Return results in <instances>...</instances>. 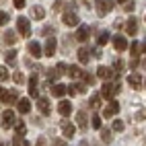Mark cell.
<instances>
[{
	"mask_svg": "<svg viewBox=\"0 0 146 146\" xmlns=\"http://www.w3.org/2000/svg\"><path fill=\"white\" fill-rule=\"evenodd\" d=\"M117 91H119V84L105 82V84H103V89H101V97H103V99H109V101H113V97L117 95Z\"/></svg>",
	"mask_w": 146,
	"mask_h": 146,
	"instance_id": "cell-1",
	"label": "cell"
},
{
	"mask_svg": "<svg viewBox=\"0 0 146 146\" xmlns=\"http://www.w3.org/2000/svg\"><path fill=\"white\" fill-rule=\"evenodd\" d=\"M95 4H97V13L101 17L109 15L113 11V0H95Z\"/></svg>",
	"mask_w": 146,
	"mask_h": 146,
	"instance_id": "cell-2",
	"label": "cell"
},
{
	"mask_svg": "<svg viewBox=\"0 0 146 146\" xmlns=\"http://www.w3.org/2000/svg\"><path fill=\"white\" fill-rule=\"evenodd\" d=\"M17 29H19V33H21V37H29V35H31V25H29V19L19 17V19H17Z\"/></svg>",
	"mask_w": 146,
	"mask_h": 146,
	"instance_id": "cell-3",
	"label": "cell"
},
{
	"mask_svg": "<svg viewBox=\"0 0 146 146\" xmlns=\"http://www.w3.org/2000/svg\"><path fill=\"white\" fill-rule=\"evenodd\" d=\"M19 103V93L17 91H2V105H13Z\"/></svg>",
	"mask_w": 146,
	"mask_h": 146,
	"instance_id": "cell-4",
	"label": "cell"
},
{
	"mask_svg": "<svg viewBox=\"0 0 146 146\" xmlns=\"http://www.w3.org/2000/svg\"><path fill=\"white\" fill-rule=\"evenodd\" d=\"M15 125V113L11 109H4L2 111V128L8 130V128H13Z\"/></svg>",
	"mask_w": 146,
	"mask_h": 146,
	"instance_id": "cell-5",
	"label": "cell"
},
{
	"mask_svg": "<svg viewBox=\"0 0 146 146\" xmlns=\"http://www.w3.org/2000/svg\"><path fill=\"white\" fill-rule=\"evenodd\" d=\"M97 76L103 78V80H109V78L115 76V70H113V68H107V66H99V68H97Z\"/></svg>",
	"mask_w": 146,
	"mask_h": 146,
	"instance_id": "cell-6",
	"label": "cell"
},
{
	"mask_svg": "<svg viewBox=\"0 0 146 146\" xmlns=\"http://www.w3.org/2000/svg\"><path fill=\"white\" fill-rule=\"evenodd\" d=\"M113 47H115L117 52L128 50V39H125L123 35H115V37H113Z\"/></svg>",
	"mask_w": 146,
	"mask_h": 146,
	"instance_id": "cell-7",
	"label": "cell"
},
{
	"mask_svg": "<svg viewBox=\"0 0 146 146\" xmlns=\"http://www.w3.org/2000/svg\"><path fill=\"white\" fill-rule=\"evenodd\" d=\"M117 111H119V103H117V101H111V103L103 109V117H113Z\"/></svg>",
	"mask_w": 146,
	"mask_h": 146,
	"instance_id": "cell-8",
	"label": "cell"
},
{
	"mask_svg": "<svg viewBox=\"0 0 146 146\" xmlns=\"http://www.w3.org/2000/svg\"><path fill=\"white\" fill-rule=\"evenodd\" d=\"M62 21H64V25H68V27H76L78 25V17H76V13H64V17H62Z\"/></svg>",
	"mask_w": 146,
	"mask_h": 146,
	"instance_id": "cell-9",
	"label": "cell"
},
{
	"mask_svg": "<svg viewBox=\"0 0 146 146\" xmlns=\"http://www.w3.org/2000/svg\"><path fill=\"white\" fill-rule=\"evenodd\" d=\"M58 111H60V115H64V117H68V115L72 113V105H70V101H60L58 103Z\"/></svg>",
	"mask_w": 146,
	"mask_h": 146,
	"instance_id": "cell-10",
	"label": "cell"
},
{
	"mask_svg": "<svg viewBox=\"0 0 146 146\" xmlns=\"http://www.w3.org/2000/svg\"><path fill=\"white\" fill-rule=\"evenodd\" d=\"M60 128H62V134L66 136V138H72L74 132H76V128H74L70 121H60Z\"/></svg>",
	"mask_w": 146,
	"mask_h": 146,
	"instance_id": "cell-11",
	"label": "cell"
},
{
	"mask_svg": "<svg viewBox=\"0 0 146 146\" xmlns=\"http://www.w3.org/2000/svg\"><path fill=\"white\" fill-rule=\"evenodd\" d=\"M89 35H91V29L86 27V25H82V27H78L74 39H76V41H86V39H89Z\"/></svg>",
	"mask_w": 146,
	"mask_h": 146,
	"instance_id": "cell-12",
	"label": "cell"
},
{
	"mask_svg": "<svg viewBox=\"0 0 146 146\" xmlns=\"http://www.w3.org/2000/svg\"><path fill=\"white\" fill-rule=\"evenodd\" d=\"M125 31H128V35H136V31H138V19H128L125 21Z\"/></svg>",
	"mask_w": 146,
	"mask_h": 146,
	"instance_id": "cell-13",
	"label": "cell"
},
{
	"mask_svg": "<svg viewBox=\"0 0 146 146\" xmlns=\"http://www.w3.org/2000/svg\"><path fill=\"white\" fill-rule=\"evenodd\" d=\"M27 50H29V54H31L33 58H41V45L37 43V41H29Z\"/></svg>",
	"mask_w": 146,
	"mask_h": 146,
	"instance_id": "cell-14",
	"label": "cell"
},
{
	"mask_svg": "<svg viewBox=\"0 0 146 146\" xmlns=\"http://www.w3.org/2000/svg\"><path fill=\"white\" fill-rule=\"evenodd\" d=\"M37 105H39V111H41L43 115H50V113H52L50 101H47V99H43V97H41V99H37Z\"/></svg>",
	"mask_w": 146,
	"mask_h": 146,
	"instance_id": "cell-15",
	"label": "cell"
},
{
	"mask_svg": "<svg viewBox=\"0 0 146 146\" xmlns=\"http://www.w3.org/2000/svg\"><path fill=\"white\" fill-rule=\"evenodd\" d=\"M128 82H130V86H134V89H140V84H142V76H140L138 72H134V74L128 76Z\"/></svg>",
	"mask_w": 146,
	"mask_h": 146,
	"instance_id": "cell-16",
	"label": "cell"
},
{
	"mask_svg": "<svg viewBox=\"0 0 146 146\" xmlns=\"http://www.w3.org/2000/svg\"><path fill=\"white\" fill-rule=\"evenodd\" d=\"M37 91H39V89H37V74H33L31 78H29V95L37 99Z\"/></svg>",
	"mask_w": 146,
	"mask_h": 146,
	"instance_id": "cell-17",
	"label": "cell"
},
{
	"mask_svg": "<svg viewBox=\"0 0 146 146\" xmlns=\"http://www.w3.org/2000/svg\"><path fill=\"white\" fill-rule=\"evenodd\" d=\"M66 93H68V86H64V84H54V89H52V95L58 97V99H62Z\"/></svg>",
	"mask_w": 146,
	"mask_h": 146,
	"instance_id": "cell-18",
	"label": "cell"
},
{
	"mask_svg": "<svg viewBox=\"0 0 146 146\" xmlns=\"http://www.w3.org/2000/svg\"><path fill=\"white\" fill-rule=\"evenodd\" d=\"M2 39H4L6 45H15V43H17V33H15V31H8V29H6L4 35H2Z\"/></svg>",
	"mask_w": 146,
	"mask_h": 146,
	"instance_id": "cell-19",
	"label": "cell"
},
{
	"mask_svg": "<svg viewBox=\"0 0 146 146\" xmlns=\"http://www.w3.org/2000/svg\"><path fill=\"white\" fill-rule=\"evenodd\" d=\"M54 52H56V39H54V37H50V39L45 41V52H43V56H54Z\"/></svg>",
	"mask_w": 146,
	"mask_h": 146,
	"instance_id": "cell-20",
	"label": "cell"
},
{
	"mask_svg": "<svg viewBox=\"0 0 146 146\" xmlns=\"http://www.w3.org/2000/svg\"><path fill=\"white\" fill-rule=\"evenodd\" d=\"M17 109L21 113H29V111H31V103H29V99H21L17 103Z\"/></svg>",
	"mask_w": 146,
	"mask_h": 146,
	"instance_id": "cell-21",
	"label": "cell"
},
{
	"mask_svg": "<svg viewBox=\"0 0 146 146\" xmlns=\"http://www.w3.org/2000/svg\"><path fill=\"white\" fill-rule=\"evenodd\" d=\"M86 89H84V84H70L68 86V93H70V97H74V95H80V93H84Z\"/></svg>",
	"mask_w": 146,
	"mask_h": 146,
	"instance_id": "cell-22",
	"label": "cell"
},
{
	"mask_svg": "<svg viewBox=\"0 0 146 146\" xmlns=\"http://www.w3.org/2000/svg\"><path fill=\"white\" fill-rule=\"evenodd\" d=\"M78 60H80L82 64H86V62L91 60V52L86 50V47H80V50H78Z\"/></svg>",
	"mask_w": 146,
	"mask_h": 146,
	"instance_id": "cell-23",
	"label": "cell"
},
{
	"mask_svg": "<svg viewBox=\"0 0 146 146\" xmlns=\"http://www.w3.org/2000/svg\"><path fill=\"white\" fill-rule=\"evenodd\" d=\"M68 74H70V78H80L84 72L80 70L78 66H70V68H68Z\"/></svg>",
	"mask_w": 146,
	"mask_h": 146,
	"instance_id": "cell-24",
	"label": "cell"
},
{
	"mask_svg": "<svg viewBox=\"0 0 146 146\" xmlns=\"http://www.w3.org/2000/svg\"><path fill=\"white\" fill-rule=\"evenodd\" d=\"M89 107H91V109H99V107H101V95H93L91 101H89Z\"/></svg>",
	"mask_w": 146,
	"mask_h": 146,
	"instance_id": "cell-25",
	"label": "cell"
},
{
	"mask_svg": "<svg viewBox=\"0 0 146 146\" xmlns=\"http://www.w3.org/2000/svg\"><path fill=\"white\" fill-rule=\"evenodd\" d=\"M109 39H111V37H109V31H101V33H99V39H97V43H99V45H105Z\"/></svg>",
	"mask_w": 146,
	"mask_h": 146,
	"instance_id": "cell-26",
	"label": "cell"
},
{
	"mask_svg": "<svg viewBox=\"0 0 146 146\" xmlns=\"http://www.w3.org/2000/svg\"><path fill=\"white\" fill-rule=\"evenodd\" d=\"M15 132H17V136H25L27 125H25L23 121H17V123H15Z\"/></svg>",
	"mask_w": 146,
	"mask_h": 146,
	"instance_id": "cell-27",
	"label": "cell"
},
{
	"mask_svg": "<svg viewBox=\"0 0 146 146\" xmlns=\"http://www.w3.org/2000/svg\"><path fill=\"white\" fill-rule=\"evenodd\" d=\"M31 15H33L35 19H39V21H41V19L45 17V11H43L41 6H33V11H31Z\"/></svg>",
	"mask_w": 146,
	"mask_h": 146,
	"instance_id": "cell-28",
	"label": "cell"
},
{
	"mask_svg": "<svg viewBox=\"0 0 146 146\" xmlns=\"http://www.w3.org/2000/svg\"><path fill=\"white\" fill-rule=\"evenodd\" d=\"M4 56H6V64H11V66H13V64L17 62V52H15V50H8Z\"/></svg>",
	"mask_w": 146,
	"mask_h": 146,
	"instance_id": "cell-29",
	"label": "cell"
},
{
	"mask_svg": "<svg viewBox=\"0 0 146 146\" xmlns=\"http://www.w3.org/2000/svg\"><path fill=\"white\" fill-rule=\"evenodd\" d=\"M76 121H78L80 128H86V115H84V111H78V113H76Z\"/></svg>",
	"mask_w": 146,
	"mask_h": 146,
	"instance_id": "cell-30",
	"label": "cell"
},
{
	"mask_svg": "<svg viewBox=\"0 0 146 146\" xmlns=\"http://www.w3.org/2000/svg\"><path fill=\"white\" fill-rule=\"evenodd\" d=\"M56 74H58V76H62V74H68V66H66L64 62H60V64L56 66Z\"/></svg>",
	"mask_w": 146,
	"mask_h": 146,
	"instance_id": "cell-31",
	"label": "cell"
},
{
	"mask_svg": "<svg viewBox=\"0 0 146 146\" xmlns=\"http://www.w3.org/2000/svg\"><path fill=\"white\" fill-rule=\"evenodd\" d=\"M8 78H11V74H8V70L2 66V68H0V80H2V82H6Z\"/></svg>",
	"mask_w": 146,
	"mask_h": 146,
	"instance_id": "cell-32",
	"label": "cell"
},
{
	"mask_svg": "<svg viewBox=\"0 0 146 146\" xmlns=\"http://www.w3.org/2000/svg\"><path fill=\"white\" fill-rule=\"evenodd\" d=\"M91 121H93V128H97V130H101V115H97V113H95Z\"/></svg>",
	"mask_w": 146,
	"mask_h": 146,
	"instance_id": "cell-33",
	"label": "cell"
},
{
	"mask_svg": "<svg viewBox=\"0 0 146 146\" xmlns=\"http://www.w3.org/2000/svg\"><path fill=\"white\" fill-rule=\"evenodd\" d=\"M123 128H125V125H123L121 119H115V121H113V130H115V132H123Z\"/></svg>",
	"mask_w": 146,
	"mask_h": 146,
	"instance_id": "cell-34",
	"label": "cell"
},
{
	"mask_svg": "<svg viewBox=\"0 0 146 146\" xmlns=\"http://www.w3.org/2000/svg\"><path fill=\"white\" fill-rule=\"evenodd\" d=\"M101 140L103 142H111V132L109 130H101Z\"/></svg>",
	"mask_w": 146,
	"mask_h": 146,
	"instance_id": "cell-35",
	"label": "cell"
},
{
	"mask_svg": "<svg viewBox=\"0 0 146 146\" xmlns=\"http://www.w3.org/2000/svg\"><path fill=\"white\" fill-rule=\"evenodd\" d=\"M13 146H31V144H29L27 140H21V136H19V138L13 140Z\"/></svg>",
	"mask_w": 146,
	"mask_h": 146,
	"instance_id": "cell-36",
	"label": "cell"
},
{
	"mask_svg": "<svg viewBox=\"0 0 146 146\" xmlns=\"http://www.w3.org/2000/svg\"><path fill=\"white\" fill-rule=\"evenodd\" d=\"M82 80H84L86 84H93V82H95V76L89 74V72H84V74H82Z\"/></svg>",
	"mask_w": 146,
	"mask_h": 146,
	"instance_id": "cell-37",
	"label": "cell"
},
{
	"mask_svg": "<svg viewBox=\"0 0 146 146\" xmlns=\"http://www.w3.org/2000/svg\"><path fill=\"white\" fill-rule=\"evenodd\" d=\"M130 50H132V54H134V58H138V54H140V45H138V43H136V41H134V43L130 45Z\"/></svg>",
	"mask_w": 146,
	"mask_h": 146,
	"instance_id": "cell-38",
	"label": "cell"
},
{
	"mask_svg": "<svg viewBox=\"0 0 146 146\" xmlns=\"http://www.w3.org/2000/svg\"><path fill=\"white\" fill-rule=\"evenodd\" d=\"M123 66H125V64H123L121 60H115V62H113V68H115L117 72H121V70H123Z\"/></svg>",
	"mask_w": 146,
	"mask_h": 146,
	"instance_id": "cell-39",
	"label": "cell"
},
{
	"mask_svg": "<svg viewBox=\"0 0 146 146\" xmlns=\"http://www.w3.org/2000/svg\"><path fill=\"white\" fill-rule=\"evenodd\" d=\"M52 146H68V144H66V142H64L62 138H56V140L52 142Z\"/></svg>",
	"mask_w": 146,
	"mask_h": 146,
	"instance_id": "cell-40",
	"label": "cell"
},
{
	"mask_svg": "<svg viewBox=\"0 0 146 146\" xmlns=\"http://www.w3.org/2000/svg\"><path fill=\"white\" fill-rule=\"evenodd\" d=\"M13 78H15V82H23V80H25V76H23L21 72H17V74L13 76Z\"/></svg>",
	"mask_w": 146,
	"mask_h": 146,
	"instance_id": "cell-41",
	"label": "cell"
},
{
	"mask_svg": "<svg viewBox=\"0 0 146 146\" xmlns=\"http://www.w3.org/2000/svg\"><path fill=\"white\" fill-rule=\"evenodd\" d=\"M15 2V8H23L25 6V0H13Z\"/></svg>",
	"mask_w": 146,
	"mask_h": 146,
	"instance_id": "cell-42",
	"label": "cell"
},
{
	"mask_svg": "<svg viewBox=\"0 0 146 146\" xmlns=\"http://www.w3.org/2000/svg\"><path fill=\"white\" fill-rule=\"evenodd\" d=\"M0 21H2V25H4V23L8 21V13H4V11L0 13Z\"/></svg>",
	"mask_w": 146,
	"mask_h": 146,
	"instance_id": "cell-43",
	"label": "cell"
},
{
	"mask_svg": "<svg viewBox=\"0 0 146 146\" xmlns=\"http://www.w3.org/2000/svg\"><path fill=\"white\" fill-rule=\"evenodd\" d=\"M136 66H138V58H132V62H130V68H134V70H136Z\"/></svg>",
	"mask_w": 146,
	"mask_h": 146,
	"instance_id": "cell-44",
	"label": "cell"
},
{
	"mask_svg": "<svg viewBox=\"0 0 146 146\" xmlns=\"http://www.w3.org/2000/svg\"><path fill=\"white\" fill-rule=\"evenodd\" d=\"M125 11H128V13H132V11H134V4H132V2H128V6H125Z\"/></svg>",
	"mask_w": 146,
	"mask_h": 146,
	"instance_id": "cell-45",
	"label": "cell"
},
{
	"mask_svg": "<svg viewBox=\"0 0 146 146\" xmlns=\"http://www.w3.org/2000/svg\"><path fill=\"white\" fill-rule=\"evenodd\" d=\"M142 50H144V54H146V41H144V45H142Z\"/></svg>",
	"mask_w": 146,
	"mask_h": 146,
	"instance_id": "cell-46",
	"label": "cell"
},
{
	"mask_svg": "<svg viewBox=\"0 0 146 146\" xmlns=\"http://www.w3.org/2000/svg\"><path fill=\"white\" fill-rule=\"evenodd\" d=\"M142 66H144V68H146V58H144V62H142Z\"/></svg>",
	"mask_w": 146,
	"mask_h": 146,
	"instance_id": "cell-47",
	"label": "cell"
},
{
	"mask_svg": "<svg viewBox=\"0 0 146 146\" xmlns=\"http://www.w3.org/2000/svg\"><path fill=\"white\" fill-rule=\"evenodd\" d=\"M117 2H125V0H117Z\"/></svg>",
	"mask_w": 146,
	"mask_h": 146,
	"instance_id": "cell-48",
	"label": "cell"
},
{
	"mask_svg": "<svg viewBox=\"0 0 146 146\" xmlns=\"http://www.w3.org/2000/svg\"><path fill=\"white\" fill-rule=\"evenodd\" d=\"M144 84H146V80H144Z\"/></svg>",
	"mask_w": 146,
	"mask_h": 146,
	"instance_id": "cell-49",
	"label": "cell"
}]
</instances>
